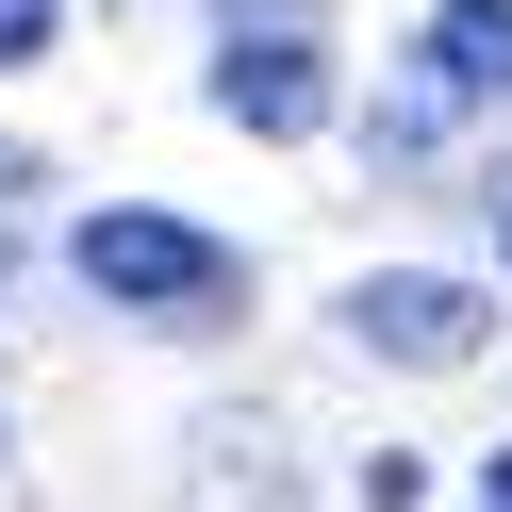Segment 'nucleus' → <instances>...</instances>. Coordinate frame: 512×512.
Here are the masks:
<instances>
[{
    "label": "nucleus",
    "instance_id": "nucleus-6",
    "mask_svg": "<svg viewBox=\"0 0 512 512\" xmlns=\"http://www.w3.org/2000/svg\"><path fill=\"white\" fill-rule=\"evenodd\" d=\"M67 50V0H0V67H50Z\"/></svg>",
    "mask_w": 512,
    "mask_h": 512
},
{
    "label": "nucleus",
    "instance_id": "nucleus-11",
    "mask_svg": "<svg viewBox=\"0 0 512 512\" xmlns=\"http://www.w3.org/2000/svg\"><path fill=\"white\" fill-rule=\"evenodd\" d=\"M0 446H17V430H0Z\"/></svg>",
    "mask_w": 512,
    "mask_h": 512
},
{
    "label": "nucleus",
    "instance_id": "nucleus-1",
    "mask_svg": "<svg viewBox=\"0 0 512 512\" xmlns=\"http://www.w3.org/2000/svg\"><path fill=\"white\" fill-rule=\"evenodd\" d=\"M67 265H83V298L149 314V331H232V314H248V265L199 232V215H149V199H100L67 232Z\"/></svg>",
    "mask_w": 512,
    "mask_h": 512
},
{
    "label": "nucleus",
    "instance_id": "nucleus-10",
    "mask_svg": "<svg viewBox=\"0 0 512 512\" xmlns=\"http://www.w3.org/2000/svg\"><path fill=\"white\" fill-rule=\"evenodd\" d=\"M496 265H512V182H496Z\"/></svg>",
    "mask_w": 512,
    "mask_h": 512
},
{
    "label": "nucleus",
    "instance_id": "nucleus-4",
    "mask_svg": "<svg viewBox=\"0 0 512 512\" xmlns=\"http://www.w3.org/2000/svg\"><path fill=\"white\" fill-rule=\"evenodd\" d=\"M413 67L463 116H512V0H430V17H413Z\"/></svg>",
    "mask_w": 512,
    "mask_h": 512
},
{
    "label": "nucleus",
    "instance_id": "nucleus-7",
    "mask_svg": "<svg viewBox=\"0 0 512 512\" xmlns=\"http://www.w3.org/2000/svg\"><path fill=\"white\" fill-rule=\"evenodd\" d=\"M232 17H331V0H215V34H232Z\"/></svg>",
    "mask_w": 512,
    "mask_h": 512
},
{
    "label": "nucleus",
    "instance_id": "nucleus-2",
    "mask_svg": "<svg viewBox=\"0 0 512 512\" xmlns=\"http://www.w3.org/2000/svg\"><path fill=\"white\" fill-rule=\"evenodd\" d=\"M199 100L232 116V133H265V149H314V133L347 116L331 17H232V34H215V67H199Z\"/></svg>",
    "mask_w": 512,
    "mask_h": 512
},
{
    "label": "nucleus",
    "instance_id": "nucleus-9",
    "mask_svg": "<svg viewBox=\"0 0 512 512\" xmlns=\"http://www.w3.org/2000/svg\"><path fill=\"white\" fill-rule=\"evenodd\" d=\"M0 182H34V149H17V133H0Z\"/></svg>",
    "mask_w": 512,
    "mask_h": 512
},
{
    "label": "nucleus",
    "instance_id": "nucleus-8",
    "mask_svg": "<svg viewBox=\"0 0 512 512\" xmlns=\"http://www.w3.org/2000/svg\"><path fill=\"white\" fill-rule=\"evenodd\" d=\"M479 512H512V446H479Z\"/></svg>",
    "mask_w": 512,
    "mask_h": 512
},
{
    "label": "nucleus",
    "instance_id": "nucleus-5",
    "mask_svg": "<svg viewBox=\"0 0 512 512\" xmlns=\"http://www.w3.org/2000/svg\"><path fill=\"white\" fill-rule=\"evenodd\" d=\"M446 133H463V100H446V83H430V67H413V83H397V100H380V116H364V166H380V182H430V166H446Z\"/></svg>",
    "mask_w": 512,
    "mask_h": 512
},
{
    "label": "nucleus",
    "instance_id": "nucleus-3",
    "mask_svg": "<svg viewBox=\"0 0 512 512\" xmlns=\"http://www.w3.org/2000/svg\"><path fill=\"white\" fill-rule=\"evenodd\" d=\"M347 347H364V364L446 380V364H479V347H496V298H479L463 265H364V281H347Z\"/></svg>",
    "mask_w": 512,
    "mask_h": 512
}]
</instances>
